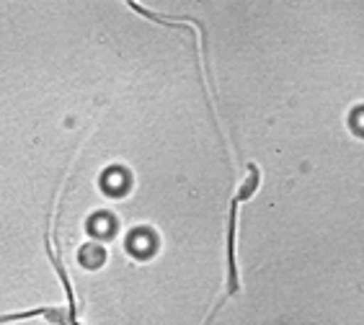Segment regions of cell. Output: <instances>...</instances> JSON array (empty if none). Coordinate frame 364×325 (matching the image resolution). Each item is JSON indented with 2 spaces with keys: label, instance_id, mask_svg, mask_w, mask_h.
<instances>
[{
  "label": "cell",
  "instance_id": "6da1fadb",
  "mask_svg": "<svg viewBox=\"0 0 364 325\" xmlns=\"http://www.w3.org/2000/svg\"><path fill=\"white\" fill-rule=\"evenodd\" d=\"M251 176L245 178V184L230 202V217H228V297L238 292V263H235V230H238V209L245 199H251L259 189V168L251 165Z\"/></svg>",
  "mask_w": 364,
  "mask_h": 325
}]
</instances>
